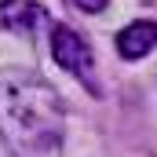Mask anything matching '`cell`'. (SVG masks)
<instances>
[{"mask_svg":"<svg viewBox=\"0 0 157 157\" xmlns=\"http://www.w3.org/2000/svg\"><path fill=\"white\" fill-rule=\"evenodd\" d=\"M66 135V106L51 80L26 66L0 70V139L15 157H51Z\"/></svg>","mask_w":157,"mask_h":157,"instance_id":"cell-1","label":"cell"},{"mask_svg":"<svg viewBox=\"0 0 157 157\" xmlns=\"http://www.w3.org/2000/svg\"><path fill=\"white\" fill-rule=\"evenodd\" d=\"M51 59L62 66V70H70L80 84H91L95 88V59H91V48H88V40L80 37L77 29H70V26H51Z\"/></svg>","mask_w":157,"mask_h":157,"instance_id":"cell-2","label":"cell"},{"mask_svg":"<svg viewBox=\"0 0 157 157\" xmlns=\"http://www.w3.org/2000/svg\"><path fill=\"white\" fill-rule=\"evenodd\" d=\"M44 22H48V15H44L40 4H29V0H4L0 4V26L11 29V33L33 37Z\"/></svg>","mask_w":157,"mask_h":157,"instance_id":"cell-3","label":"cell"},{"mask_svg":"<svg viewBox=\"0 0 157 157\" xmlns=\"http://www.w3.org/2000/svg\"><path fill=\"white\" fill-rule=\"evenodd\" d=\"M154 48H157V22L139 18V22L124 26L117 33V51L124 59H143V55H150Z\"/></svg>","mask_w":157,"mask_h":157,"instance_id":"cell-4","label":"cell"},{"mask_svg":"<svg viewBox=\"0 0 157 157\" xmlns=\"http://www.w3.org/2000/svg\"><path fill=\"white\" fill-rule=\"evenodd\" d=\"M80 11H88V15H95V11H106V4L110 0H73Z\"/></svg>","mask_w":157,"mask_h":157,"instance_id":"cell-5","label":"cell"}]
</instances>
